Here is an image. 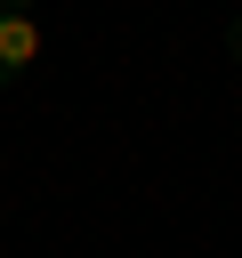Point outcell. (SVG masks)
<instances>
[{
  "instance_id": "obj_2",
  "label": "cell",
  "mask_w": 242,
  "mask_h": 258,
  "mask_svg": "<svg viewBox=\"0 0 242 258\" xmlns=\"http://www.w3.org/2000/svg\"><path fill=\"white\" fill-rule=\"evenodd\" d=\"M226 40H234V56H242V16H234V32H226Z\"/></svg>"
},
{
  "instance_id": "obj_1",
  "label": "cell",
  "mask_w": 242,
  "mask_h": 258,
  "mask_svg": "<svg viewBox=\"0 0 242 258\" xmlns=\"http://www.w3.org/2000/svg\"><path fill=\"white\" fill-rule=\"evenodd\" d=\"M40 48H48V32H40L24 8H0V89H16V81L40 64Z\"/></svg>"
}]
</instances>
